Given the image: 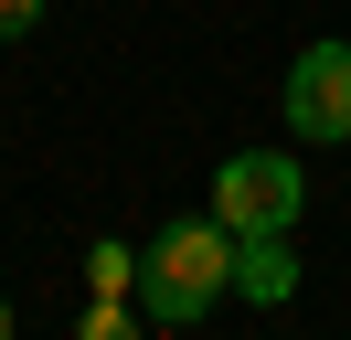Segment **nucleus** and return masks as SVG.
<instances>
[{
	"label": "nucleus",
	"instance_id": "obj_5",
	"mask_svg": "<svg viewBox=\"0 0 351 340\" xmlns=\"http://www.w3.org/2000/svg\"><path fill=\"white\" fill-rule=\"evenodd\" d=\"M86 276H96V287L117 298V287H128V276H138V255H128V245H96V255H86Z\"/></svg>",
	"mask_w": 351,
	"mask_h": 340
},
{
	"label": "nucleus",
	"instance_id": "obj_4",
	"mask_svg": "<svg viewBox=\"0 0 351 340\" xmlns=\"http://www.w3.org/2000/svg\"><path fill=\"white\" fill-rule=\"evenodd\" d=\"M234 287L256 298V308L298 298V255H287V234H234Z\"/></svg>",
	"mask_w": 351,
	"mask_h": 340
},
{
	"label": "nucleus",
	"instance_id": "obj_6",
	"mask_svg": "<svg viewBox=\"0 0 351 340\" xmlns=\"http://www.w3.org/2000/svg\"><path fill=\"white\" fill-rule=\"evenodd\" d=\"M32 21H43V0H0V42H22Z\"/></svg>",
	"mask_w": 351,
	"mask_h": 340
},
{
	"label": "nucleus",
	"instance_id": "obj_1",
	"mask_svg": "<svg viewBox=\"0 0 351 340\" xmlns=\"http://www.w3.org/2000/svg\"><path fill=\"white\" fill-rule=\"evenodd\" d=\"M128 287H138V319H149V330H192V319L234 287V234L223 223H171L149 255H138Z\"/></svg>",
	"mask_w": 351,
	"mask_h": 340
},
{
	"label": "nucleus",
	"instance_id": "obj_3",
	"mask_svg": "<svg viewBox=\"0 0 351 340\" xmlns=\"http://www.w3.org/2000/svg\"><path fill=\"white\" fill-rule=\"evenodd\" d=\"M287 127L298 138H351V42H308L298 64H287Z\"/></svg>",
	"mask_w": 351,
	"mask_h": 340
},
{
	"label": "nucleus",
	"instance_id": "obj_2",
	"mask_svg": "<svg viewBox=\"0 0 351 340\" xmlns=\"http://www.w3.org/2000/svg\"><path fill=\"white\" fill-rule=\"evenodd\" d=\"M298 202H308V181H298L287 149H234V160L213 170V223L223 234H287Z\"/></svg>",
	"mask_w": 351,
	"mask_h": 340
},
{
	"label": "nucleus",
	"instance_id": "obj_7",
	"mask_svg": "<svg viewBox=\"0 0 351 340\" xmlns=\"http://www.w3.org/2000/svg\"><path fill=\"white\" fill-rule=\"evenodd\" d=\"M0 330H11V308H0Z\"/></svg>",
	"mask_w": 351,
	"mask_h": 340
}]
</instances>
